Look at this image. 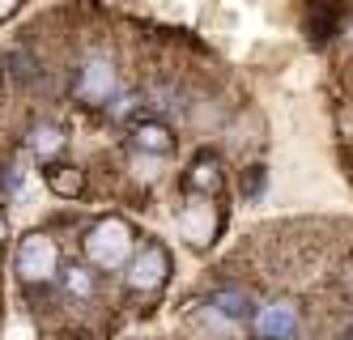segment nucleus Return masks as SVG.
I'll return each mask as SVG.
<instances>
[{
  "mask_svg": "<svg viewBox=\"0 0 353 340\" xmlns=\"http://www.w3.org/2000/svg\"><path fill=\"white\" fill-rule=\"evenodd\" d=\"M349 39H353V26H349Z\"/></svg>",
  "mask_w": 353,
  "mask_h": 340,
  "instance_id": "obj_18",
  "label": "nucleus"
},
{
  "mask_svg": "<svg viewBox=\"0 0 353 340\" xmlns=\"http://www.w3.org/2000/svg\"><path fill=\"white\" fill-rule=\"evenodd\" d=\"M256 332H260V340H290L298 332V302L276 298V302L260 306L256 310Z\"/></svg>",
  "mask_w": 353,
  "mask_h": 340,
  "instance_id": "obj_6",
  "label": "nucleus"
},
{
  "mask_svg": "<svg viewBox=\"0 0 353 340\" xmlns=\"http://www.w3.org/2000/svg\"><path fill=\"white\" fill-rule=\"evenodd\" d=\"M128 255H132V226L128 221L103 217V221H94L85 230V259L94 268L115 272V268L128 264Z\"/></svg>",
  "mask_w": 353,
  "mask_h": 340,
  "instance_id": "obj_1",
  "label": "nucleus"
},
{
  "mask_svg": "<svg viewBox=\"0 0 353 340\" xmlns=\"http://www.w3.org/2000/svg\"><path fill=\"white\" fill-rule=\"evenodd\" d=\"M47 188L64 200H77L85 192V170L81 166H47Z\"/></svg>",
  "mask_w": 353,
  "mask_h": 340,
  "instance_id": "obj_10",
  "label": "nucleus"
},
{
  "mask_svg": "<svg viewBox=\"0 0 353 340\" xmlns=\"http://www.w3.org/2000/svg\"><path fill=\"white\" fill-rule=\"evenodd\" d=\"M56 268H60V247H56L52 234L34 230V234H26V239L17 243V251H13V272H17V281L26 285V290L47 285V281L56 277Z\"/></svg>",
  "mask_w": 353,
  "mask_h": 340,
  "instance_id": "obj_2",
  "label": "nucleus"
},
{
  "mask_svg": "<svg viewBox=\"0 0 353 340\" xmlns=\"http://www.w3.org/2000/svg\"><path fill=\"white\" fill-rule=\"evenodd\" d=\"M26 149L34 153V158H52V153L64 149V128H56V123H34L30 137H26Z\"/></svg>",
  "mask_w": 353,
  "mask_h": 340,
  "instance_id": "obj_12",
  "label": "nucleus"
},
{
  "mask_svg": "<svg viewBox=\"0 0 353 340\" xmlns=\"http://www.w3.org/2000/svg\"><path fill=\"white\" fill-rule=\"evenodd\" d=\"M5 64H9V72H13V81H17V86H30V90H34V86L43 81V64H39L34 51H26V47L9 51Z\"/></svg>",
  "mask_w": 353,
  "mask_h": 340,
  "instance_id": "obj_11",
  "label": "nucleus"
},
{
  "mask_svg": "<svg viewBox=\"0 0 353 340\" xmlns=\"http://www.w3.org/2000/svg\"><path fill=\"white\" fill-rule=\"evenodd\" d=\"M221 188H225L221 158H217V153H196L192 166H188V192H196V196H217Z\"/></svg>",
  "mask_w": 353,
  "mask_h": 340,
  "instance_id": "obj_7",
  "label": "nucleus"
},
{
  "mask_svg": "<svg viewBox=\"0 0 353 340\" xmlns=\"http://www.w3.org/2000/svg\"><path fill=\"white\" fill-rule=\"evenodd\" d=\"M115 90H119L115 60L107 56V51H90V56L81 60V68H77V98L85 102V107H107V102L115 98Z\"/></svg>",
  "mask_w": 353,
  "mask_h": 340,
  "instance_id": "obj_3",
  "label": "nucleus"
},
{
  "mask_svg": "<svg viewBox=\"0 0 353 340\" xmlns=\"http://www.w3.org/2000/svg\"><path fill=\"white\" fill-rule=\"evenodd\" d=\"M17 5H21V0H0V21L13 17V13H17Z\"/></svg>",
  "mask_w": 353,
  "mask_h": 340,
  "instance_id": "obj_16",
  "label": "nucleus"
},
{
  "mask_svg": "<svg viewBox=\"0 0 353 340\" xmlns=\"http://www.w3.org/2000/svg\"><path fill=\"white\" fill-rule=\"evenodd\" d=\"M209 306L217 310V315H225V319H251L256 315V298H251L247 290H239V285H225V290H217L213 298H209Z\"/></svg>",
  "mask_w": 353,
  "mask_h": 340,
  "instance_id": "obj_9",
  "label": "nucleus"
},
{
  "mask_svg": "<svg viewBox=\"0 0 353 340\" xmlns=\"http://www.w3.org/2000/svg\"><path fill=\"white\" fill-rule=\"evenodd\" d=\"M264 188H268V170H264V166H247V170H243V200L256 204V200L264 196Z\"/></svg>",
  "mask_w": 353,
  "mask_h": 340,
  "instance_id": "obj_14",
  "label": "nucleus"
},
{
  "mask_svg": "<svg viewBox=\"0 0 353 340\" xmlns=\"http://www.w3.org/2000/svg\"><path fill=\"white\" fill-rule=\"evenodd\" d=\"M170 277V251L149 243L141 251L128 255V264H123V285H128L132 294H158Z\"/></svg>",
  "mask_w": 353,
  "mask_h": 340,
  "instance_id": "obj_4",
  "label": "nucleus"
},
{
  "mask_svg": "<svg viewBox=\"0 0 353 340\" xmlns=\"http://www.w3.org/2000/svg\"><path fill=\"white\" fill-rule=\"evenodd\" d=\"M60 285H64V294H68L72 302H90V298H94V272L81 268V264H68V268L60 272Z\"/></svg>",
  "mask_w": 353,
  "mask_h": 340,
  "instance_id": "obj_13",
  "label": "nucleus"
},
{
  "mask_svg": "<svg viewBox=\"0 0 353 340\" xmlns=\"http://www.w3.org/2000/svg\"><path fill=\"white\" fill-rule=\"evenodd\" d=\"M132 149L137 153H149V158H166L174 153V128L162 123V119H145L132 128Z\"/></svg>",
  "mask_w": 353,
  "mask_h": 340,
  "instance_id": "obj_8",
  "label": "nucleus"
},
{
  "mask_svg": "<svg viewBox=\"0 0 353 340\" xmlns=\"http://www.w3.org/2000/svg\"><path fill=\"white\" fill-rule=\"evenodd\" d=\"M5 234H9V221H5V213H0V243H5Z\"/></svg>",
  "mask_w": 353,
  "mask_h": 340,
  "instance_id": "obj_17",
  "label": "nucleus"
},
{
  "mask_svg": "<svg viewBox=\"0 0 353 340\" xmlns=\"http://www.w3.org/2000/svg\"><path fill=\"white\" fill-rule=\"evenodd\" d=\"M179 230H183V239H188L192 247H209V243L217 239V230H221V217H217L213 196L188 192V200L179 204Z\"/></svg>",
  "mask_w": 353,
  "mask_h": 340,
  "instance_id": "obj_5",
  "label": "nucleus"
},
{
  "mask_svg": "<svg viewBox=\"0 0 353 340\" xmlns=\"http://www.w3.org/2000/svg\"><path fill=\"white\" fill-rule=\"evenodd\" d=\"M0 188H5V192H17L21 188V170L9 162V166H0Z\"/></svg>",
  "mask_w": 353,
  "mask_h": 340,
  "instance_id": "obj_15",
  "label": "nucleus"
}]
</instances>
